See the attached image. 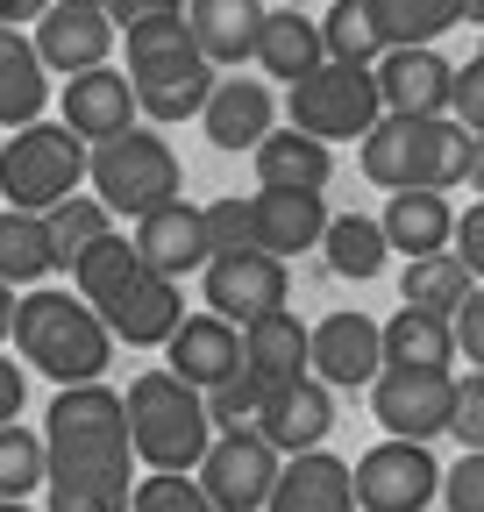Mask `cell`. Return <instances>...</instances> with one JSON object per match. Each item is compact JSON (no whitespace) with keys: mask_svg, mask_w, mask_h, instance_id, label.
Segmentation results:
<instances>
[{"mask_svg":"<svg viewBox=\"0 0 484 512\" xmlns=\"http://www.w3.org/2000/svg\"><path fill=\"white\" fill-rule=\"evenodd\" d=\"M43 498L50 512H129L136 498V441L129 406L107 384H65L43 413Z\"/></svg>","mask_w":484,"mask_h":512,"instance_id":"cell-1","label":"cell"},{"mask_svg":"<svg viewBox=\"0 0 484 512\" xmlns=\"http://www.w3.org/2000/svg\"><path fill=\"white\" fill-rule=\"evenodd\" d=\"M470 150H477V136L456 114H378L356 164L378 192H413V185L456 192V185H470Z\"/></svg>","mask_w":484,"mask_h":512,"instance_id":"cell-2","label":"cell"},{"mask_svg":"<svg viewBox=\"0 0 484 512\" xmlns=\"http://www.w3.org/2000/svg\"><path fill=\"white\" fill-rule=\"evenodd\" d=\"M15 356L65 392V384H100V370L114 356V335H107V320L79 292L29 285L15 299Z\"/></svg>","mask_w":484,"mask_h":512,"instance_id":"cell-3","label":"cell"},{"mask_svg":"<svg viewBox=\"0 0 484 512\" xmlns=\"http://www.w3.org/2000/svg\"><path fill=\"white\" fill-rule=\"evenodd\" d=\"M121 406H129V441L136 456L150 470H200V456L214 448V420H207V392H193L186 377L171 370H143L129 392H121Z\"/></svg>","mask_w":484,"mask_h":512,"instance_id":"cell-4","label":"cell"},{"mask_svg":"<svg viewBox=\"0 0 484 512\" xmlns=\"http://www.w3.org/2000/svg\"><path fill=\"white\" fill-rule=\"evenodd\" d=\"M86 178H93V200L107 214H129V221L157 214L164 200L186 192V171H178V157H171V143L157 136V128H129V136L93 143Z\"/></svg>","mask_w":484,"mask_h":512,"instance_id":"cell-5","label":"cell"},{"mask_svg":"<svg viewBox=\"0 0 484 512\" xmlns=\"http://www.w3.org/2000/svg\"><path fill=\"white\" fill-rule=\"evenodd\" d=\"M93 143H79L65 121H29L0 143V200L22 214H50L57 200H72L86 178Z\"/></svg>","mask_w":484,"mask_h":512,"instance_id":"cell-6","label":"cell"},{"mask_svg":"<svg viewBox=\"0 0 484 512\" xmlns=\"http://www.w3.org/2000/svg\"><path fill=\"white\" fill-rule=\"evenodd\" d=\"M285 114L292 128H307L314 143H363L385 114V93H378V72L371 64H314L307 79L285 86Z\"/></svg>","mask_w":484,"mask_h":512,"instance_id":"cell-7","label":"cell"},{"mask_svg":"<svg viewBox=\"0 0 484 512\" xmlns=\"http://www.w3.org/2000/svg\"><path fill=\"white\" fill-rule=\"evenodd\" d=\"M356 470V512H428L442 498V463L428 441H378L349 463Z\"/></svg>","mask_w":484,"mask_h":512,"instance_id":"cell-8","label":"cell"},{"mask_svg":"<svg viewBox=\"0 0 484 512\" xmlns=\"http://www.w3.org/2000/svg\"><path fill=\"white\" fill-rule=\"evenodd\" d=\"M285 456L257 434V427H242V434H214V448L200 456V491L214 498V512H264L271 505V484H278Z\"/></svg>","mask_w":484,"mask_h":512,"instance_id":"cell-9","label":"cell"},{"mask_svg":"<svg viewBox=\"0 0 484 512\" xmlns=\"http://www.w3.org/2000/svg\"><path fill=\"white\" fill-rule=\"evenodd\" d=\"M371 413L392 441H435V434H449V413H456V377L449 370H378Z\"/></svg>","mask_w":484,"mask_h":512,"instance_id":"cell-10","label":"cell"},{"mask_svg":"<svg viewBox=\"0 0 484 512\" xmlns=\"http://www.w3.org/2000/svg\"><path fill=\"white\" fill-rule=\"evenodd\" d=\"M36 57H43V72L57 79H79V72H100V64L114 57L121 29L107 22L100 0H50V15L36 22Z\"/></svg>","mask_w":484,"mask_h":512,"instance_id":"cell-11","label":"cell"},{"mask_svg":"<svg viewBox=\"0 0 484 512\" xmlns=\"http://www.w3.org/2000/svg\"><path fill=\"white\" fill-rule=\"evenodd\" d=\"M207 313L235 320V328H250L257 313H278L285 306V256L271 249H235V256H207Z\"/></svg>","mask_w":484,"mask_h":512,"instance_id":"cell-12","label":"cell"},{"mask_svg":"<svg viewBox=\"0 0 484 512\" xmlns=\"http://www.w3.org/2000/svg\"><path fill=\"white\" fill-rule=\"evenodd\" d=\"M100 320H107V335L114 342H129V349H164L171 342V328L186 320V299H178V278H164V271H136L129 285H121L107 306H100Z\"/></svg>","mask_w":484,"mask_h":512,"instance_id":"cell-13","label":"cell"},{"mask_svg":"<svg viewBox=\"0 0 484 512\" xmlns=\"http://www.w3.org/2000/svg\"><path fill=\"white\" fill-rule=\"evenodd\" d=\"M385 370V328L371 313H328L314 328V377L328 392H356V384H378Z\"/></svg>","mask_w":484,"mask_h":512,"instance_id":"cell-14","label":"cell"},{"mask_svg":"<svg viewBox=\"0 0 484 512\" xmlns=\"http://www.w3.org/2000/svg\"><path fill=\"white\" fill-rule=\"evenodd\" d=\"M164 370L186 377L193 392H214V384H228L242 370V328L221 313H186L164 342Z\"/></svg>","mask_w":484,"mask_h":512,"instance_id":"cell-15","label":"cell"},{"mask_svg":"<svg viewBox=\"0 0 484 512\" xmlns=\"http://www.w3.org/2000/svg\"><path fill=\"white\" fill-rule=\"evenodd\" d=\"M378 93H385V114H449V86H456V64L435 50V43H399L385 50L378 64Z\"/></svg>","mask_w":484,"mask_h":512,"instance_id":"cell-16","label":"cell"},{"mask_svg":"<svg viewBox=\"0 0 484 512\" xmlns=\"http://www.w3.org/2000/svg\"><path fill=\"white\" fill-rule=\"evenodd\" d=\"M257 434L278 448V456H307L335 434V392L321 377H299V384H278L264 392V413H257Z\"/></svg>","mask_w":484,"mask_h":512,"instance_id":"cell-17","label":"cell"},{"mask_svg":"<svg viewBox=\"0 0 484 512\" xmlns=\"http://www.w3.org/2000/svg\"><path fill=\"white\" fill-rule=\"evenodd\" d=\"M57 107H65V128L79 143H107V136H129L136 128V86H129V72H114V64L65 79L57 86Z\"/></svg>","mask_w":484,"mask_h":512,"instance_id":"cell-18","label":"cell"},{"mask_svg":"<svg viewBox=\"0 0 484 512\" xmlns=\"http://www.w3.org/2000/svg\"><path fill=\"white\" fill-rule=\"evenodd\" d=\"M242 370H250L264 392L314 377V328H299V313H285V306L257 313L250 328H242Z\"/></svg>","mask_w":484,"mask_h":512,"instance_id":"cell-19","label":"cell"},{"mask_svg":"<svg viewBox=\"0 0 484 512\" xmlns=\"http://www.w3.org/2000/svg\"><path fill=\"white\" fill-rule=\"evenodd\" d=\"M136 256L164 278H186V271H207V207H186V200H164L157 214L136 221Z\"/></svg>","mask_w":484,"mask_h":512,"instance_id":"cell-20","label":"cell"},{"mask_svg":"<svg viewBox=\"0 0 484 512\" xmlns=\"http://www.w3.org/2000/svg\"><path fill=\"white\" fill-rule=\"evenodd\" d=\"M129 86H136V114H150V121H193L207 107V93L221 86V72L200 50H186V57H164V64L129 72Z\"/></svg>","mask_w":484,"mask_h":512,"instance_id":"cell-21","label":"cell"},{"mask_svg":"<svg viewBox=\"0 0 484 512\" xmlns=\"http://www.w3.org/2000/svg\"><path fill=\"white\" fill-rule=\"evenodd\" d=\"M264 512H356V470L342 456H328V448L285 456Z\"/></svg>","mask_w":484,"mask_h":512,"instance_id":"cell-22","label":"cell"},{"mask_svg":"<svg viewBox=\"0 0 484 512\" xmlns=\"http://www.w3.org/2000/svg\"><path fill=\"white\" fill-rule=\"evenodd\" d=\"M271 121H278V100H271V86H257L250 72L221 79V86L207 93V107H200V128H207L214 150H257V143L271 136Z\"/></svg>","mask_w":484,"mask_h":512,"instance_id":"cell-23","label":"cell"},{"mask_svg":"<svg viewBox=\"0 0 484 512\" xmlns=\"http://www.w3.org/2000/svg\"><path fill=\"white\" fill-rule=\"evenodd\" d=\"M186 29H193V50L214 64H250L257 57V29H264V0H186Z\"/></svg>","mask_w":484,"mask_h":512,"instance_id":"cell-24","label":"cell"},{"mask_svg":"<svg viewBox=\"0 0 484 512\" xmlns=\"http://www.w3.org/2000/svg\"><path fill=\"white\" fill-rule=\"evenodd\" d=\"M250 157H257V192H328L335 178V150L314 143L307 128H271Z\"/></svg>","mask_w":484,"mask_h":512,"instance_id":"cell-25","label":"cell"},{"mask_svg":"<svg viewBox=\"0 0 484 512\" xmlns=\"http://www.w3.org/2000/svg\"><path fill=\"white\" fill-rule=\"evenodd\" d=\"M392 256H442L456 242V207H449V192H428V185H413V192H392L385 214H378Z\"/></svg>","mask_w":484,"mask_h":512,"instance_id":"cell-26","label":"cell"},{"mask_svg":"<svg viewBox=\"0 0 484 512\" xmlns=\"http://www.w3.org/2000/svg\"><path fill=\"white\" fill-rule=\"evenodd\" d=\"M250 207H257V249H271V256L321 249V235L335 221L321 192H250Z\"/></svg>","mask_w":484,"mask_h":512,"instance_id":"cell-27","label":"cell"},{"mask_svg":"<svg viewBox=\"0 0 484 512\" xmlns=\"http://www.w3.org/2000/svg\"><path fill=\"white\" fill-rule=\"evenodd\" d=\"M257 64H264V79H278V86L307 79L314 64H328L321 22H314V15H299V0H292V8H264V29H257Z\"/></svg>","mask_w":484,"mask_h":512,"instance_id":"cell-28","label":"cell"},{"mask_svg":"<svg viewBox=\"0 0 484 512\" xmlns=\"http://www.w3.org/2000/svg\"><path fill=\"white\" fill-rule=\"evenodd\" d=\"M43 100H50V72L22 29H0V128H29L43 121Z\"/></svg>","mask_w":484,"mask_h":512,"instance_id":"cell-29","label":"cell"},{"mask_svg":"<svg viewBox=\"0 0 484 512\" xmlns=\"http://www.w3.org/2000/svg\"><path fill=\"white\" fill-rule=\"evenodd\" d=\"M456 363V328L442 313H392L385 320V370H449Z\"/></svg>","mask_w":484,"mask_h":512,"instance_id":"cell-30","label":"cell"},{"mask_svg":"<svg viewBox=\"0 0 484 512\" xmlns=\"http://www.w3.org/2000/svg\"><path fill=\"white\" fill-rule=\"evenodd\" d=\"M399 292H406L413 313H442V320H456V306L477 292V278H470V264H463L456 249H442V256H406Z\"/></svg>","mask_w":484,"mask_h":512,"instance_id":"cell-31","label":"cell"},{"mask_svg":"<svg viewBox=\"0 0 484 512\" xmlns=\"http://www.w3.org/2000/svg\"><path fill=\"white\" fill-rule=\"evenodd\" d=\"M50 271H57L50 221L22 214V207H0V285H43Z\"/></svg>","mask_w":484,"mask_h":512,"instance_id":"cell-32","label":"cell"},{"mask_svg":"<svg viewBox=\"0 0 484 512\" xmlns=\"http://www.w3.org/2000/svg\"><path fill=\"white\" fill-rule=\"evenodd\" d=\"M321 256H328V271L335 278H378L385 271V256H392V242H385V228L371 221V214H335L328 221V235H321Z\"/></svg>","mask_w":484,"mask_h":512,"instance_id":"cell-33","label":"cell"},{"mask_svg":"<svg viewBox=\"0 0 484 512\" xmlns=\"http://www.w3.org/2000/svg\"><path fill=\"white\" fill-rule=\"evenodd\" d=\"M385 50L399 43H442L449 29H463V0H371Z\"/></svg>","mask_w":484,"mask_h":512,"instance_id":"cell-34","label":"cell"},{"mask_svg":"<svg viewBox=\"0 0 484 512\" xmlns=\"http://www.w3.org/2000/svg\"><path fill=\"white\" fill-rule=\"evenodd\" d=\"M136 271H143L136 242H129V235H100V242H93V249L79 256V264H72V292H79V299H86V306L100 313V306H107V299H114L121 285L136 278Z\"/></svg>","mask_w":484,"mask_h":512,"instance_id":"cell-35","label":"cell"},{"mask_svg":"<svg viewBox=\"0 0 484 512\" xmlns=\"http://www.w3.org/2000/svg\"><path fill=\"white\" fill-rule=\"evenodd\" d=\"M321 43H328L335 64H378L385 57V36H378L371 0H335V8L321 15Z\"/></svg>","mask_w":484,"mask_h":512,"instance_id":"cell-36","label":"cell"},{"mask_svg":"<svg viewBox=\"0 0 484 512\" xmlns=\"http://www.w3.org/2000/svg\"><path fill=\"white\" fill-rule=\"evenodd\" d=\"M50 249H57V271H72L79 264V256L100 242V235H114V214L100 207V200H79V192H72V200H57L50 214Z\"/></svg>","mask_w":484,"mask_h":512,"instance_id":"cell-37","label":"cell"},{"mask_svg":"<svg viewBox=\"0 0 484 512\" xmlns=\"http://www.w3.org/2000/svg\"><path fill=\"white\" fill-rule=\"evenodd\" d=\"M121 50H129V72H143V64H164V57H186V50H193L186 8H157V15H136L129 29H121Z\"/></svg>","mask_w":484,"mask_h":512,"instance_id":"cell-38","label":"cell"},{"mask_svg":"<svg viewBox=\"0 0 484 512\" xmlns=\"http://www.w3.org/2000/svg\"><path fill=\"white\" fill-rule=\"evenodd\" d=\"M43 477H50L43 434L8 420V427H0V498H29V491H43Z\"/></svg>","mask_w":484,"mask_h":512,"instance_id":"cell-39","label":"cell"},{"mask_svg":"<svg viewBox=\"0 0 484 512\" xmlns=\"http://www.w3.org/2000/svg\"><path fill=\"white\" fill-rule=\"evenodd\" d=\"M129 512H214V498L200 491V477L186 470H150L129 498Z\"/></svg>","mask_w":484,"mask_h":512,"instance_id":"cell-40","label":"cell"},{"mask_svg":"<svg viewBox=\"0 0 484 512\" xmlns=\"http://www.w3.org/2000/svg\"><path fill=\"white\" fill-rule=\"evenodd\" d=\"M257 413H264V384H257L250 370H235L228 384H214V392H207V420H214V434L257 427Z\"/></svg>","mask_w":484,"mask_h":512,"instance_id":"cell-41","label":"cell"},{"mask_svg":"<svg viewBox=\"0 0 484 512\" xmlns=\"http://www.w3.org/2000/svg\"><path fill=\"white\" fill-rule=\"evenodd\" d=\"M207 249H214V256L257 249V207L242 200V192H235V200H214V207H207Z\"/></svg>","mask_w":484,"mask_h":512,"instance_id":"cell-42","label":"cell"},{"mask_svg":"<svg viewBox=\"0 0 484 512\" xmlns=\"http://www.w3.org/2000/svg\"><path fill=\"white\" fill-rule=\"evenodd\" d=\"M442 505L449 512H484V448H463V463L442 470Z\"/></svg>","mask_w":484,"mask_h":512,"instance_id":"cell-43","label":"cell"},{"mask_svg":"<svg viewBox=\"0 0 484 512\" xmlns=\"http://www.w3.org/2000/svg\"><path fill=\"white\" fill-rule=\"evenodd\" d=\"M449 434L463 448H484V370L456 377V413H449Z\"/></svg>","mask_w":484,"mask_h":512,"instance_id":"cell-44","label":"cell"},{"mask_svg":"<svg viewBox=\"0 0 484 512\" xmlns=\"http://www.w3.org/2000/svg\"><path fill=\"white\" fill-rule=\"evenodd\" d=\"M449 114L470 128V136H484V57L456 64V86H449Z\"/></svg>","mask_w":484,"mask_h":512,"instance_id":"cell-45","label":"cell"},{"mask_svg":"<svg viewBox=\"0 0 484 512\" xmlns=\"http://www.w3.org/2000/svg\"><path fill=\"white\" fill-rule=\"evenodd\" d=\"M449 328H456V356H470L477 370H484V285L456 306V320H449Z\"/></svg>","mask_w":484,"mask_h":512,"instance_id":"cell-46","label":"cell"},{"mask_svg":"<svg viewBox=\"0 0 484 512\" xmlns=\"http://www.w3.org/2000/svg\"><path fill=\"white\" fill-rule=\"evenodd\" d=\"M456 256H463V264H470V278L484 285V200L470 207V214H456V242H449Z\"/></svg>","mask_w":484,"mask_h":512,"instance_id":"cell-47","label":"cell"},{"mask_svg":"<svg viewBox=\"0 0 484 512\" xmlns=\"http://www.w3.org/2000/svg\"><path fill=\"white\" fill-rule=\"evenodd\" d=\"M22 399H29V370H15V356H0V427L22 420Z\"/></svg>","mask_w":484,"mask_h":512,"instance_id":"cell-48","label":"cell"},{"mask_svg":"<svg viewBox=\"0 0 484 512\" xmlns=\"http://www.w3.org/2000/svg\"><path fill=\"white\" fill-rule=\"evenodd\" d=\"M50 15V0H0V29H36Z\"/></svg>","mask_w":484,"mask_h":512,"instance_id":"cell-49","label":"cell"},{"mask_svg":"<svg viewBox=\"0 0 484 512\" xmlns=\"http://www.w3.org/2000/svg\"><path fill=\"white\" fill-rule=\"evenodd\" d=\"M100 8H107V22H114V29H129L136 15H157V8H178V0H100Z\"/></svg>","mask_w":484,"mask_h":512,"instance_id":"cell-50","label":"cell"},{"mask_svg":"<svg viewBox=\"0 0 484 512\" xmlns=\"http://www.w3.org/2000/svg\"><path fill=\"white\" fill-rule=\"evenodd\" d=\"M0 342H15V285H0Z\"/></svg>","mask_w":484,"mask_h":512,"instance_id":"cell-51","label":"cell"},{"mask_svg":"<svg viewBox=\"0 0 484 512\" xmlns=\"http://www.w3.org/2000/svg\"><path fill=\"white\" fill-rule=\"evenodd\" d=\"M470 192L484 200V136H477V150H470Z\"/></svg>","mask_w":484,"mask_h":512,"instance_id":"cell-52","label":"cell"},{"mask_svg":"<svg viewBox=\"0 0 484 512\" xmlns=\"http://www.w3.org/2000/svg\"><path fill=\"white\" fill-rule=\"evenodd\" d=\"M463 22H470V29H484V0H463Z\"/></svg>","mask_w":484,"mask_h":512,"instance_id":"cell-53","label":"cell"},{"mask_svg":"<svg viewBox=\"0 0 484 512\" xmlns=\"http://www.w3.org/2000/svg\"><path fill=\"white\" fill-rule=\"evenodd\" d=\"M0 512H36V505L29 498H0Z\"/></svg>","mask_w":484,"mask_h":512,"instance_id":"cell-54","label":"cell"},{"mask_svg":"<svg viewBox=\"0 0 484 512\" xmlns=\"http://www.w3.org/2000/svg\"><path fill=\"white\" fill-rule=\"evenodd\" d=\"M477 57H484V43H477Z\"/></svg>","mask_w":484,"mask_h":512,"instance_id":"cell-55","label":"cell"},{"mask_svg":"<svg viewBox=\"0 0 484 512\" xmlns=\"http://www.w3.org/2000/svg\"><path fill=\"white\" fill-rule=\"evenodd\" d=\"M178 8H186V0H178Z\"/></svg>","mask_w":484,"mask_h":512,"instance_id":"cell-56","label":"cell"}]
</instances>
